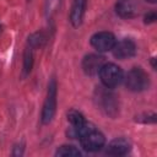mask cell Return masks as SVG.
<instances>
[{
	"label": "cell",
	"instance_id": "6da1fadb",
	"mask_svg": "<svg viewBox=\"0 0 157 157\" xmlns=\"http://www.w3.org/2000/svg\"><path fill=\"white\" fill-rule=\"evenodd\" d=\"M98 74H99L102 83L107 88L117 87L118 85L123 82V78H124L123 70L113 63H104Z\"/></svg>",
	"mask_w": 157,
	"mask_h": 157
},
{
	"label": "cell",
	"instance_id": "7a4b0ae2",
	"mask_svg": "<svg viewBox=\"0 0 157 157\" xmlns=\"http://www.w3.org/2000/svg\"><path fill=\"white\" fill-rule=\"evenodd\" d=\"M123 80L125 81L126 87L132 92L145 91L150 85L148 75L141 67H132Z\"/></svg>",
	"mask_w": 157,
	"mask_h": 157
},
{
	"label": "cell",
	"instance_id": "3957f363",
	"mask_svg": "<svg viewBox=\"0 0 157 157\" xmlns=\"http://www.w3.org/2000/svg\"><path fill=\"white\" fill-rule=\"evenodd\" d=\"M55 110H56V81L52 78L48 83L47 97L42 109V117H40L42 123L49 124L55 115Z\"/></svg>",
	"mask_w": 157,
	"mask_h": 157
},
{
	"label": "cell",
	"instance_id": "277c9868",
	"mask_svg": "<svg viewBox=\"0 0 157 157\" xmlns=\"http://www.w3.org/2000/svg\"><path fill=\"white\" fill-rule=\"evenodd\" d=\"M80 141H81L82 147L88 152L99 151L105 144V139H104L103 134L99 132L96 128H93V129L88 130L87 132H85L80 137Z\"/></svg>",
	"mask_w": 157,
	"mask_h": 157
},
{
	"label": "cell",
	"instance_id": "5b68a950",
	"mask_svg": "<svg viewBox=\"0 0 157 157\" xmlns=\"http://www.w3.org/2000/svg\"><path fill=\"white\" fill-rule=\"evenodd\" d=\"M97 103L99 104L101 109L104 110L105 114L110 115V117H115L117 112H118V104L115 101V96L107 90V87L104 90H98L97 91Z\"/></svg>",
	"mask_w": 157,
	"mask_h": 157
},
{
	"label": "cell",
	"instance_id": "8992f818",
	"mask_svg": "<svg viewBox=\"0 0 157 157\" xmlns=\"http://www.w3.org/2000/svg\"><path fill=\"white\" fill-rule=\"evenodd\" d=\"M117 39L110 32H97L91 37V45L99 53H105L113 49Z\"/></svg>",
	"mask_w": 157,
	"mask_h": 157
},
{
	"label": "cell",
	"instance_id": "52a82bcc",
	"mask_svg": "<svg viewBox=\"0 0 157 157\" xmlns=\"http://www.w3.org/2000/svg\"><path fill=\"white\" fill-rule=\"evenodd\" d=\"M112 52L117 59L124 60V59L132 58L136 54V45L130 39H123L120 42H115Z\"/></svg>",
	"mask_w": 157,
	"mask_h": 157
},
{
	"label": "cell",
	"instance_id": "ba28073f",
	"mask_svg": "<svg viewBox=\"0 0 157 157\" xmlns=\"http://www.w3.org/2000/svg\"><path fill=\"white\" fill-rule=\"evenodd\" d=\"M104 58L101 56V55H96V54H90V55H86L82 60V69L83 71L90 75V76H93L99 72L101 67L103 66L104 64Z\"/></svg>",
	"mask_w": 157,
	"mask_h": 157
},
{
	"label": "cell",
	"instance_id": "9c48e42d",
	"mask_svg": "<svg viewBox=\"0 0 157 157\" xmlns=\"http://www.w3.org/2000/svg\"><path fill=\"white\" fill-rule=\"evenodd\" d=\"M130 148H131V145L128 140L123 137H118L112 140L108 144L105 148V153L110 156H124L130 151Z\"/></svg>",
	"mask_w": 157,
	"mask_h": 157
},
{
	"label": "cell",
	"instance_id": "30bf717a",
	"mask_svg": "<svg viewBox=\"0 0 157 157\" xmlns=\"http://www.w3.org/2000/svg\"><path fill=\"white\" fill-rule=\"evenodd\" d=\"M115 11L120 17L131 18L137 13V5L134 0H118L115 4Z\"/></svg>",
	"mask_w": 157,
	"mask_h": 157
},
{
	"label": "cell",
	"instance_id": "8fae6325",
	"mask_svg": "<svg viewBox=\"0 0 157 157\" xmlns=\"http://www.w3.org/2000/svg\"><path fill=\"white\" fill-rule=\"evenodd\" d=\"M86 9V0H74L70 11V22L74 27H78L82 23Z\"/></svg>",
	"mask_w": 157,
	"mask_h": 157
},
{
	"label": "cell",
	"instance_id": "7c38bea8",
	"mask_svg": "<svg viewBox=\"0 0 157 157\" xmlns=\"http://www.w3.org/2000/svg\"><path fill=\"white\" fill-rule=\"evenodd\" d=\"M67 121L70 123L71 128H70V131H69V136H71L72 139L74 137H77V131L78 129L86 123L83 115L77 112V110H70L67 113Z\"/></svg>",
	"mask_w": 157,
	"mask_h": 157
},
{
	"label": "cell",
	"instance_id": "4fadbf2b",
	"mask_svg": "<svg viewBox=\"0 0 157 157\" xmlns=\"http://www.w3.org/2000/svg\"><path fill=\"white\" fill-rule=\"evenodd\" d=\"M33 67V49L27 45L23 53V65H22V75L27 76L29 75L31 70Z\"/></svg>",
	"mask_w": 157,
	"mask_h": 157
},
{
	"label": "cell",
	"instance_id": "5bb4252c",
	"mask_svg": "<svg viewBox=\"0 0 157 157\" xmlns=\"http://www.w3.org/2000/svg\"><path fill=\"white\" fill-rule=\"evenodd\" d=\"M81 155V152L76 148V147H74V146H71V145H64V146H60L58 150H56V152H55V156H60V157H77V156H80Z\"/></svg>",
	"mask_w": 157,
	"mask_h": 157
},
{
	"label": "cell",
	"instance_id": "9a60e30c",
	"mask_svg": "<svg viewBox=\"0 0 157 157\" xmlns=\"http://www.w3.org/2000/svg\"><path fill=\"white\" fill-rule=\"evenodd\" d=\"M45 36L43 32H34L28 37V47H31L32 49L34 48H39L45 43Z\"/></svg>",
	"mask_w": 157,
	"mask_h": 157
},
{
	"label": "cell",
	"instance_id": "2e32d148",
	"mask_svg": "<svg viewBox=\"0 0 157 157\" xmlns=\"http://www.w3.org/2000/svg\"><path fill=\"white\" fill-rule=\"evenodd\" d=\"M58 4H59V0H47L45 1V11L49 16L55 11Z\"/></svg>",
	"mask_w": 157,
	"mask_h": 157
},
{
	"label": "cell",
	"instance_id": "e0dca14e",
	"mask_svg": "<svg viewBox=\"0 0 157 157\" xmlns=\"http://www.w3.org/2000/svg\"><path fill=\"white\" fill-rule=\"evenodd\" d=\"M156 18H157V16H156V12H148L146 16H145V23H152V22H155L156 21Z\"/></svg>",
	"mask_w": 157,
	"mask_h": 157
},
{
	"label": "cell",
	"instance_id": "ac0fdd59",
	"mask_svg": "<svg viewBox=\"0 0 157 157\" xmlns=\"http://www.w3.org/2000/svg\"><path fill=\"white\" fill-rule=\"evenodd\" d=\"M12 155L13 156H22L23 155V147H22V145L21 146H15L13 147V151H12Z\"/></svg>",
	"mask_w": 157,
	"mask_h": 157
},
{
	"label": "cell",
	"instance_id": "d6986e66",
	"mask_svg": "<svg viewBox=\"0 0 157 157\" xmlns=\"http://www.w3.org/2000/svg\"><path fill=\"white\" fill-rule=\"evenodd\" d=\"M146 1H148V2H151V4H155L157 0H146Z\"/></svg>",
	"mask_w": 157,
	"mask_h": 157
},
{
	"label": "cell",
	"instance_id": "ffe728a7",
	"mask_svg": "<svg viewBox=\"0 0 157 157\" xmlns=\"http://www.w3.org/2000/svg\"><path fill=\"white\" fill-rule=\"evenodd\" d=\"M0 33H1V25H0Z\"/></svg>",
	"mask_w": 157,
	"mask_h": 157
}]
</instances>
